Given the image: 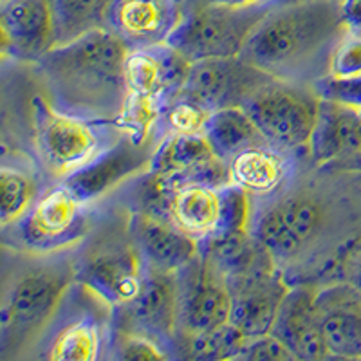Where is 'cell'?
<instances>
[{
	"mask_svg": "<svg viewBox=\"0 0 361 361\" xmlns=\"http://www.w3.org/2000/svg\"><path fill=\"white\" fill-rule=\"evenodd\" d=\"M114 307L85 283L67 289L33 356L49 361H94L105 357Z\"/></svg>",
	"mask_w": 361,
	"mask_h": 361,
	"instance_id": "7",
	"label": "cell"
},
{
	"mask_svg": "<svg viewBox=\"0 0 361 361\" xmlns=\"http://www.w3.org/2000/svg\"><path fill=\"white\" fill-rule=\"evenodd\" d=\"M128 51L118 35L102 27L54 45L33 66L54 107L90 121L118 123L127 99Z\"/></svg>",
	"mask_w": 361,
	"mask_h": 361,
	"instance_id": "1",
	"label": "cell"
},
{
	"mask_svg": "<svg viewBox=\"0 0 361 361\" xmlns=\"http://www.w3.org/2000/svg\"><path fill=\"white\" fill-rule=\"evenodd\" d=\"M334 2H340V0H334Z\"/></svg>",
	"mask_w": 361,
	"mask_h": 361,
	"instance_id": "39",
	"label": "cell"
},
{
	"mask_svg": "<svg viewBox=\"0 0 361 361\" xmlns=\"http://www.w3.org/2000/svg\"><path fill=\"white\" fill-rule=\"evenodd\" d=\"M345 31L340 2L288 0L264 15L238 56L276 80L312 85L329 74Z\"/></svg>",
	"mask_w": 361,
	"mask_h": 361,
	"instance_id": "2",
	"label": "cell"
},
{
	"mask_svg": "<svg viewBox=\"0 0 361 361\" xmlns=\"http://www.w3.org/2000/svg\"><path fill=\"white\" fill-rule=\"evenodd\" d=\"M251 222V197L246 190L228 183L221 186V219L214 235L247 231ZM212 235V237H214Z\"/></svg>",
	"mask_w": 361,
	"mask_h": 361,
	"instance_id": "30",
	"label": "cell"
},
{
	"mask_svg": "<svg viewBox=\"0 0 361 361\" xmlns=\"http://www.w3.org/2000/svg\"><path fill=\"white\" fill-rule=\"evenodd\" d=\"M231 293L230 324L246 338L271 333L291 283L273 259L228 279Z\"/></svg>",
	"mask_w": 361,
	"mask_h": 361,
	"instance_id": "15",
	"label": "cell"
},
{
	"mask_svg": "<svg viewBox=\"0 0 361 361\" xmlns=\"http://www.w3.org/2000/svg\"><path fill=\"white\" fill-rule=\"evenodd\" d=\"M312 89L320 98L341 103L347 107L361 111V76L353 78H336V76H324L312 83Z\"/></svg>",
	"mask_w": 361,
	"mask_h": 361,
	"instance_id": "33",
	"label": "cell"
},
{
	"mask_svg": "<svg viewBox=\"0 0 361 361\" xmlns=\"http://www.w3.org/2000/svg\"><path fill=\"white\" fill-rule=\"evenodd\" d=\"M105 357L109 360H169L170 354L150 338L112 325Z\"/></svg>",
	"mask_w": 361,
	"mask_h": 361,
	"instance_id": "29",
	"label": "cell"
},
{
	"mask_svg": "<svg viewBox=\"0 0 361 361\" xmlns=\"http://www.w3.org/2000/svg\"><path fill=\"white\" fill-rule=\"evenodd\" d=\"M56 27V45L78 40L96 29L107 27L112 0H51Z\"/></svg>",
	"mask_w": 361,
	"mask_h": 361,
	"instance_id": "26",
	"label": "cell"
},
{
	"mask_svg": "<svg viewBox=\"0 0 361 361\" xmlns=\"http://www.w3.org/2000/svg\"><path fill=\"white\" fill-rule=\"evenodd\" d=\"M246 340L247 338L233 324L226 322L217 327L186 338L183 345V350H185L183 356L202 361L237 360Z\"/></svg>",
	"mask_w": 361,
	"mask_h": 361,
	"instance_id": "28",
	"label": "cell"
},
{
	"mask_svg": "<svg viewBox=\"0 0 361 361\" xmlns=\"http://www.w3.org/2000/svg\"><path fill=\"white\" fill-rule=\"evenodd\" d=\"M219 157L215 156L214 148L204 134L190 135L166 132L157 145L152 164L147 173L161 176V173L179 172V170L195 169Z\"/></svg>",
	"mask_w": 361,
	"mask_h": 361,
	"instance_id": "25",
	"label": "cell"
},
{
	"mask_svg": "<svg viewBox=\"0 0 361 361\" xmlns=\"http://www.w3.org/2000/svg\"><path fill=\"white\" fill-rule=\"evenodd\" d=\"M185 0H112L107 29L128 49L166 44L180 18Z\"/></svg>",
	"mask_w": 361,
	"mask_h": 361,
	"instance_id": "18",
	"label": "cell"
},
{
	"mask_svg": "<svg viewBox=\"0 0 361 361\" xmlns=\"http://www.w3.org/2000/svg\"><path fill=\"white\" fill-rule=\"evenodd\" d=\"M98 209L80 201L63 183L45 188L27 214L2 228L4 247L25 253L76 250L94 226Z\"/></svg>",
	"mask_w": 361,
	"mask_h": 361,
	"instance_id": "8",
	"label": "cell"
},
{
	"mask_svg": "<svg viewBox=\"0 0 361 361\" xmlns=\"http://www.w3.org/2000/svg\"><path fill=\"white\" fill-rule=\"evenodd\" d=\"M360 112H361V111H360Z\"/></svg>",
	"mask_w": 361,
	"mask_h": 361,
	"instance_id": "40",
	"label": "cell"
},
{
	"mask_svg": "<svg viewBox=\"0 0 361 361\" xmlns=\"http://www.w3.org/2000/svg\"><path fill=\"white\" fill-rule=\"evenodd\" d=\"M164 134V130H157L147 140H135L128 132L121 130L111 147L60 183L82 202L96 206L111 197L116 190L125 188L128 183L148 172Z\"/></svg>",
	"mask_w": 361,
	"mask_h": 361,
	"instance_id": "11",
	"label": "cell"
},
{
	"mask_svg": "<svg viewBox=\"0 0 361 361\" xmlns=\"http://www.w3.org/2000/svg\"><path fill=\"white\" fill-rule=\"evenodd\" d=\"M271 8H233L209 0H185L179 22L166 44L190 63L206 58L238 56Z\"/></svg>",
	"mask_w": 361,
	"mask_h": 361,
	"instance_id": "9",
	"label": "cell"
},
{
	"mask_svg": "<svg viewBox=\"0 0 361 361\" xmlns=\"http://www.w3.org/2000/svg\"><path fill=\"white\" fill-rule=\"evenodd\" d=\"M116 215L102 219L98 212L90 233L76 247V280L114 309L135 298L145 275V260L128 230L130 209L125 217Z\"/></svg>",
	"mask_w": 361,
	"mask_h": 361,
	"instance_id": "4",
	"label": "cell"
},
{
	"mask_svg": "<svg viewBox=\"0 0 361 361\" xmlns=\"http://www.w3.org/2000/svg\"><path fill=\"white\" fill-rule=\"evenodd\" d=\"M0 190H2V204H0V226L8 228L20 221L29 209L33 208L45 188L37 173L24 164H2L0 170Z\"/></svg>",
	"mask_w": 361,
	"mask_h": 361,
	"instance_id": "27",
	"label": "cell"
},
{
	"mask_svg": "<svg viewBox=\"0 0 361 361\" xmlns=\"http://www.w3.org/2000/svg\"><path fill=\"white\" fill-rule=\"evenodd\" d=\"M340 9L347 33L361 35V0H340Z\"/></svg>",
	"mask_w": 361,
	"mask_h": 361,
	"instance_id": "36",
	"label": "cell"
},
{
	"mask_svg": "<svg viewBox=\"0 0 361 361\" xmlns=\"http://www.w3.org/2000/svg\"><path fill=\"white\" fill-rule=\"evenodd\" d=\"M212 111L201 107L192 99L177 96L161 118V128L173 134H204Z\"/></svg>",
	"mask_w": 361,
	"mask_h": 361,
	"instance_id": "31",
	"label": "cell"
},
{
	"mask_svg": "<svg viewBox=\"0 0 361 361\" xmlns=\"http://www.w3.org/2000/svg\"><path fill=\"white\" fill-rule=\"evenodd\" d=\"M112 325L143 334L159 343L170 357H179L176 273L145 266L140 293L114 309Z\"/></svg>",
	"mask_w": 361,
	"mask_h": 361,
	"instance_id": "13",
	"label": "cell"
},
{
	"mask_svg": "<svg viewBox=\"0 0 361 361\" xmlns=\"http://www.w3.org/2000/svg\"><path fill=\"white\" fill-rule=\"evenodd\" d=\"M314 298L316 283H293L271 329L293 350L296 360H329Z\"/></svg>",
	"mask_w": 361,
	"mask_h": 361,
	"instance_id": "20",
	"label": "cell"
},
{
	"mask_svg": "<svg viewBox=\"0 0 361 361\" xmlns=\"http://www.w3.org/2000/svg\"><path fill=\"white\" fill-rule=\"evenodd\" d=\"M316 312L329 357L361 360V291L349 282L316 283Z\"/></svg>",
	"mask_w": 361,
	"mask_h": 361,
	"instance_id": "17",
	"label": "cell"
},
{
	"mask_svg": "<svg viewBox=\"0 0 361 361\" xmlns=\"http://www.w3.org/2000/svg\"><path fill=\"white\" fill-rule=\"evenodd\" d=\"M329 76H336V78L361 76V35L345 31L331 53Z\"/></svg>",
	"mask_w": 361,
	"mask_h": 361,
	"instance_id": "32",
	"label": "cell"
},
{
	"mask_svg": "<svg viewBox=\"0 0 361 361\" xmlns=\"http://www.w3.org/2000/svg\"><path fill=\"white\" fill-rule=\"evenodd\" d=\"M130 209V208H128ZM128 230L145 266L176 273L199 255V243L180 231L166 215L148 209H130Z\"/></svg>",
	"mask_w": 361,
	"mask_h": 361,
	"instance_id": "19",
	"label": "cell"
},
{
	"mask_svg": "<svg viewBox=\"0 0 361 361\" xmlns=\"http://www.w3.org/2000/svg\"><path fill=\"white\" fill-rule=\"evenodd\" d=\"M163 214L188 237L202 243L215 233L221 219V186L192 183L164 193L143 208Z\"/></svg>",
	"mask_w": 361,
	"mask_h": 361,
	"instance_id": "21",
	"label": "cell"
},
{
	"mask_svg": "<svg viewBox=\"0 0 361 361\" xmlns=\"http://www.w3.org/2000/svg\"><path fill=\"white\" fill-rule=\"evenodd\" d=\"M190 62L169 44L130 49L125 60L127 99L118 125L135 140L161 128V118L179 94Z\"/></svg>",
	"mask_w": 361,
	"mask_h": 361,
	"instance_id": "5",
	"label": "cell"
},
{
	"mask_svg": "<svg viewBox=\"0 0 361 361\" xmlns=\"http://www.w3.org/2000/svg\"><path fill=\"white\" fill-rule=\"evenodd\" d=\"M273 76L244 62L240 56L206 58L190 63L180 98L192 99L208 111L244 107L247 99Z\"/></svg>",
	"mask_w": 361,
	"mask_h": 361,
	"instance_id": "14",
	"label": "cell"
},
{
	"mask_svg": "<svg viewBox=\"0 0 361 361\" xmlns=\"http://www.w3.org/2000/svg\"><path fill=\"white\" fill-rule=\"evenodd\" d=\"M2 56L15 62L37 63L56 45L51 0H2L0 2Z\"/></svg>",
	"mask_w": 361,
	"mask_h": 361,
	"instance_id": "16",
	"label": "cell"
},
{
	"mask_svg": "<svg viewBox=\"0 0 361 361\" xmlns=\"http://www.w3.org/2000/svg\"><path fill=\"white\" fill-rule=\"evenodd\" d=\"M302 159L273 145L247 148L228 163L230 183L246 190L251 199L269 197L288 185Z\"/></svg>",
	"mask_w": 361,
	"mask_h": 361,
	"instance_id": "23",
	"label": "cell"
},
{
	"mask_svg": "<svg viewBox=\"0 0 361 361\" xmlns=\"http://www.w3.org/2000/svg\"><path fill=\"white\" fill-rule=\"evenodd\" d=\"M325 169L361 173V148H360V150H356L354 154H350V156L343 157V159L334 161V163H331V164H325Z\"/></svg>",
	"mask_w": 361,
	"mask_h": 361,
	"instance_id": "37",
	"label": "cell"
},
{
	"mask_svg": "<svg viewBox=\"0 0 361 361\" xmlns=\"http://www.w3.org/2000/svg\"><path fill=\"white\" fill-rule=\"evenodd\" d=\"M204 135L215 156L224 163H230L247 148L269 145L244 107H228L212 112Z\"/></svg>",
	"mask_w": 361,
	"mask_h": 361,
	"instance_id": "24",
	"label": "cell"
},
{
	"mask_svg": "<svg viewBox=\"0 0 361 361\" xmlns=\"http://www.w3.org/2000/svg\"><path fill=\"white\" fill-rule=\"evenodd\" d=\"M320 96L312 85L273 78L257 90L244 109L269 145L304 156L318 116Z\"/></svg>",
	"mask_w": 361,
	"mask_h": 361,
	"instance_id": "10",
	"label": "cell"
},
{
	"mask_svg": "<svg viewBox=\"0 0 361 361\" xmlns=\"http://www.w3.org/2000/svg\"><path fill=\"white\" fill-rule=\"evenodd\" d=\"M240 361H291L296 360L293 350L273 333L247 338L238 353Z\"/></svg>",
	"mask_w": 361,
	"mask_h": 361,
	"instance_id": "34",
	"label": "cell"
},
{
	"mask_svg": "<svg viewBox=\"0 0 361 361\" xmlns=\"http://www.w3.org/2000/svg\"><path fill=\"white\" fill-rule=\"evenodd\" d=\"M35 148L45 177L54 183L98 157L121 134L116 123L90 121L56 109L45 94L31 99Z\"/></svg>",
	"mask_w": 361,
	"mask_h": 361,
	"instance_id": "6",
	"label": "cell"
},
{
	"mask_svg": "<svg viewBox=\"0 0 361 361\" xmlns=\"http://www.w3.org/2000/svg\"><path fill=\"white\" fill-rule=\"evenodd\" d=\"M209 2L233 6V8H257V6H276L288 2V0H209Z\"/></svg>",
	"mask_w": 361,
	"mask_h": 361,
	"instance_id": "38",
	"label": "cell"
},
{
	"mask_svg": "<svg viewBox=\"0 0 361 361\" xmlns=\"http://www.w3.org/2000/svg\"><path fill=\"white\" fill-rule=\"evenodd\" d=\"M76 282V250L25 253L4 262L0 298V357L33 356L67 289Z\"/></svg>",
	"mask_w": 361,
	"mask_h": 361,
	"instance_id": "3",
	"label": "cell"
},
{
	"mask_svg": "<svg viewBox=\"0 0 361 361\" xmlns=\"http://www.w3.org/2000/svg\"><path fill=\"white\" fill-rule=\"evenodd\" d=\"M361 148V112L320 98L318 116L305 147L304 159L312 166H325Z\"/></svg>",
	"mask_w": 361,
	"mask_h": 361,
	"instance_id": "22",
	"label": "cell"
},
{
	"mask_svg": "<svg viewBox=\"0 0 361 361\" xmlns=\"http://www.w3.org/2000/svg\"><path fill=\"white\" fill-rule=\"evenodd\" d=\"M334 280L353 283L361 291V237L353 240L338 255V259L334 260L333 267L327 271L322 283L334 282Z\"/></svg>",
	"mask_w": 361,
	"mask_h": 361,
	"instance_id": "35",
	"label": "cell"
},
{
	"mask_svg": "<svg viewBox=\"0 0 361 361\" xmlns=\"http://www.w3.org/2000/svg\"><path fill=\"white\" fill-rule=\"evenodd\" d=\"M176 282L180 357L186 338L230 322L231 293L228 276L202 257L201 251L176 271Z\"/></svg>",
	"mask_w": 361,
	"mask_h": 361,
	"instance_id": "12",
	"label": "cell"
}]
</instances>
